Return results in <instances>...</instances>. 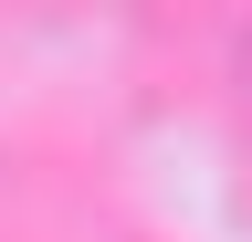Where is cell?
Listing matches in <instances>:
<instances>
[]
</instances>
